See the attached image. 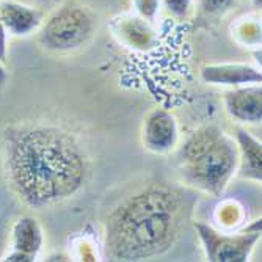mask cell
<instances>
[{
	"instance_id": "3957f363",
	"label": "cell",
	"mask_w": 262,
	"mask_h": 262,
	"mask_svg": "<svg viewBox=\"0 0 262 262\" xmlns=\"http://www.w3.org/2000/svg\"><path fill=\"white\" fill-rule=\"evenodd\" d=\"M174 151L181 181L206 195H223L237 173L239 152L235 140L215 124L198 127Z\"/></svg>"
},
{
	"instance_id": "5b68a950",
	"label": "cell",
	"mask_w": 262,
	"mask_h": 262,
	"mask_svg": "<svg viewBox=\"0 0 262 262\" xmlns=\"http://www.w3.org/2000/svg\"><path fill=\"white\" fill-rule=\"evenodd\" d=\"M204 254L210 262H247L260 241V219L239 232L217 231L207 223H195Z\"/></svg>"
},
{
	"instance_id": "52a82bcc",
	"label": "cell",
	"mask_w": 262,
	"mask_h": 262,
	"mask_svg": "<svg viewBox=\"0 0 262 262\" xmlns=\"http://www.w3.org/2000/svg\"><path fill=\"white\" fill-rule=\"evenodd\" d=\"M141 143L143 148L151 154L166 156L173 152L179 145V126L176 116L165 110H151L141 127Z\"/></svg>"
},
{
	"instance_id": "8fae6325",
	"label": "cell",
	"mask_w": 262,
	"mask_h": 262,
	"mask_svg": "<svg viewBox=\"0 0 262 262\" xmlns=\"http://www.w3.org/2000/svg\"><path fill=\"white\" fill-rule=\"evenodd\" d=\"M0 17L8 36L26 38L36 33L44 20L41 10L17 0H0Z\"/></svg>"
},
{
	"instance_id": "e0dca14e",
	"label": "cell",
	"mask_w": 262,
	"mask_h": 262,
	"mask_svg": "<svg viewBox=\"0 0 262 262\" xmlns=\"http://www.w3.org/2000/svg\"><path fill=\"white\" fill-rule=\"evenodd\" d=\"M132 7L135 14L154 24L159 16L162 2L160 0H132Z\"/></svg>"
},
{
	"instance_id": "4fadbf2b",
	"label": "cell",
	"mask_w": 262,
	"mask_h": 262,
	"mask_svg": "<svg viewBox=\"0 0 262 262\" xmlns=\"http://www.w3.org/2000/svg\"><path fill=\"white\" fill-rule=\"evenodd\" d=\"M232 39L244 47L260 49V17L256 14H245L231 26Z\"/></svg>"
},
{
	"instance_id": "44dd1931",
	"label": "cell",
	"mask_w": 262,
	"mask_h": 262,
	"mask_svg": "<svg viewBox=\"0 0 262 262\" xmlns=\"http://www.w3.org/2000/svg\"><path fill=\"white\" fill-rule=\"evenodd\" d=\"M251 5H253V8H254L256 11H257V10L260 11V0H251Z\"/></svg>"
},
{
	"instance_id": "ffe728a7",
	"label": "cell",
	"mask_w": 262,
	"mask_h": 262,
	"mask_svg": "<svg viewBox=\"0 0 262 262\" xmlns=\"http://www.w3.org/2000/svg\"><path fill=\"white\" fill-rule=\"evenodd\" d=\"M7 77H8V74H7L5 64H4V63H0V88H2V86L7 83Z\"/></svg>"
},
{
	"instance_id": "30bf717a",
	"label": "cell",
	"mask_w": 262,
	"mask_h": 262,
	"mask_svg": "<svg viewBox=\"0 0 262 262\" xmlns=\"http://www.w3.org/2000/svg\"><path fill=\"white\" fill-rule=\"evenodd\" d=\"M226 113L232 120L247 124L262 121V88L260 83L237 86L223 98Z\"/></svg>"
},
{
	"instance_id": "2e32d148",
	"label": "cell",
	"mask_w": 262,
	"mask_h": 262,
	"mask_svg": "<svg viewBox=\"0 0 262 262\" xmlns=\"http://www.w3.org/2000/svg\"><path fill=\"white\" fill-rule=\"evenodd\" d=\"M162 7L174 20H187L193 11V0H160Z\"/></svg>"
},
{
	"instance_id": "ba28073f",
	"label": "cell",
	"mask_w": 262,
	"mask_h": 262,
	"mask_svg": "<svg viewBox=\"0 0 262 262\" xmlns=\"http://www.w3.org/2000/svg\"><path fill=\"white\" fill-rule=\"evenodd\" d=\"M108 27L113 38L134 52H149L159 46V32L154 24L135 13L113 16Z\"/></svg>"
},
{
	"instance_id": "9c48e42d",
	"label": "cell",
	"mask_w": 262,
	"mask_h": 262,
	"mask_svg": "<svg viewBox=\"0 0 262 262\" xmlns=\"http://www.w3.org/2000/svg\"><path fill=\"white\" fill-rule=\"evenodd\" d=\"M200 77L207 85L244 86L262 82L259 68L248 63H210L200 69Z\"/></svg>"
},
{
	"instance_id": "5bb4252c",
	"label": "cell",
	"mask_w": 262,
	"mask_h": 262,
	"mask_svg": "<svg viewBox=\"0 0 262 262\" xmlns=\"http://www.w3.org/2000/svg\"><path fill=\"white\" fill-rule=\"evenodd\" d=\"M219 213L220 217H217V220L220 222L222 228H225L226 231H234L239 228V225L242 223L245 213H244V207L237 203V201H225L223 204H220L219 207Z\"/></svg>"
},
{
	"instance_id": "277c9868",
	"label": "cell",
	"mask_w": 262,
	"mask_h": 262,
	"mask_svg": "<svg viewBox=\"0 0 262 262\" xmlns=\"http://www.w3.org/2000/svg\"><path fill=\"white\" fill-rule=\"evenodd\" d=\"M96 30V13L77 0H68L44 17L36 32V41L46 52L71 54L86 46Z\"/></svg>"
},
{
	"instance_id": "6da1fadb",
	"label": "cell",
	"mask_w": 262,
	"mask_h": 262,
	"mask_svg": "<svg viewBox=\"0 0 262 262\" xmlns=\"http://www.w3.org/2000/svg\"><path fill=\"white\" fill-rule=\"evenodd\" d=\"M2 165L8 188L35 210L76 196L88 181L90 160L77 137L47 121H20L2 132Z\"/></svg>"
},
{
	"instance_id": "8992f818",
	"label": "cell",
	"mask_w": 262,
	"mask_h": 262,
	"mask_svg": "<svg viewBox=\"0 0 262 262\" xmlns=\"http://www.w3.org/2000/svg\"><path fill=\"white\" fill-rule=\"evenodd\" d=\"M10 250L0 260L33 262L38 259L44 245V231L33 215L17 217L8 231Z\"/></svg>"
},
{
	"instance_id": "7a4b0ae2",
	"label": "cell",
	"mask_w": 262,
	"mask_h": 262,
	"mask_svg": "<svg viewBox=\"0 0 262 262\" xmlns=\"http://www.w3.org/2000/svg\"><path fill=\"white\" fill-rule=\"evenodd\" d=\"M187 219L179 190L146 185L118 203L104 220V256L108 260H145L168 253Z\"/></svg>"
},
{
	"instance_id": "d6986e66",
	"label": "cell",
	"mask_w": 262,
	"mask_h": 262,
	"mask_svg": "<svg viewBox=\"0 0 262 262\" xmlns=\"http://www.w3.org/2000/svg\"><path fill=\"white\" fill-rule=\"evenodd\" d=\"M8 231L7 229V222L5 219L0 217V259L5 254V247H7V241H8Z\"/></svg>"
},
{
	"instance_id": "ac0fdd59",
	"label": "cell",
	"mask_w": 262,
	"mask_h": 262,
	"mask_svg": "<svg viewBox=\"0 0 262 262\" xmlns=\"http://www.w3.org/2000/svg\"><path fill=\"white\" fill-rule=\"evenodd\" d=\"M8 58V33L5 30V26L0 17V63H7Z\"/></svg>"
},
{
	"instance_id": "7c38bea8",
	"label": "cell",
	"mask_w": 262,
	"mask_h": 262,
	"mask_svg": "<svg viewBox=\"0 0 262 262\" xmlns=\"http://www.w3.org/2000/svg\"><path fill=\"white\" fill-rule=\"evenodd\" d=\"M235 145L239 152L237 176L245 181H262V143L245 129H235Z\"/></svg>"
},
{
	"instance_id": "9a60e30c",
	"label": "cell",
	"mask_w": 262,
	"mask_h": 262,
	"mask_svg": "<svg viewBox=\"0 0 262 262\" xmlns=\"http://www.w3.org/2000/svg\"><path fill=\"white\" fill-rule=\"evenodd\" d=\"M239 0H198V7L207 17H223L226 16Z\"/></svg>"
}]
</instances>
